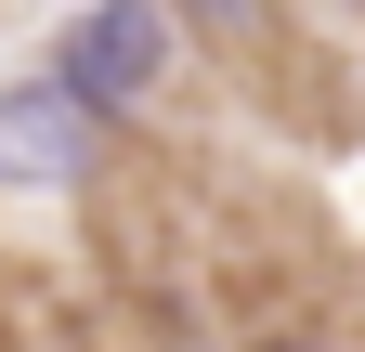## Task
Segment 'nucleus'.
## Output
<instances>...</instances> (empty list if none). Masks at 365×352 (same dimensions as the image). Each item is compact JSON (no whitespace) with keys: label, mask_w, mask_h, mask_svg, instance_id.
<instances>
[{"label":"nucleus","mask_w":365,"mask_h":352,"mask_svg":"<svg viewBox=\"0 0 365 352\" xmlns=\"http://www.w3.org/2000/svg\"><path fill=\"white\" fill-rule=\"evenodd\" d=\"M261 352H313V339H261Z\"/></svg>","instance_id":"nucleus-3"},{"label":"nucleus","mask_w":365,"mask_h":352,"mask_svg":"<svg viewBox=\"0 0 365 352\" xmlns=\"http://www.w3.org/2000/svg\"><path fill=\"white\" fill-rule=\"evenodd\" d=\"M91 157H105V118L53 66L0 92V196H66V183H91Z\"/></svg>","instance_id":"nucleus-2"},{"label":"nucleus","mask_w":365,"mask_h":352,"mask_svg":"<svg viewBox=\"0 0 365 352\" xmlns=\"http://www.w3.org/2000/svg\"><path fill=\"white\" fill-rule=\"evenodd\" d=\"M53 78L91 105V118H130L170 78V14H144V0H91V14L53 26Z\"/></svg>","instance_id":"nucleus-1"}]
</instances>
